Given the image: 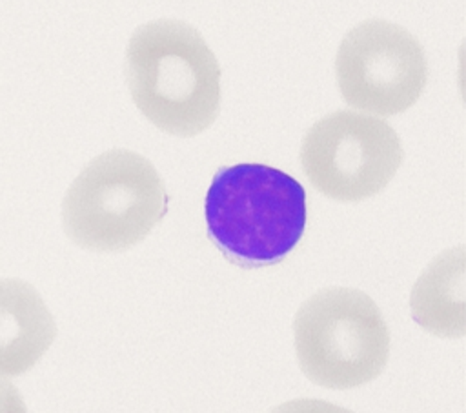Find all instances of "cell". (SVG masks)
<instances>
[{
    "mask_svg": "<svg viewBox=\"0 0 466 413\" xmlns=\"http://www.w3.org/2000/svg\"><path fill=\"white\" fill-rule=\"evenodd\" d=\"M126 82L140 113L169 135H198L218 115V62L186 22L164 18L137 27L126 49Z\"/></svg>",
    "mask_w": 466,
    "mask_h": 413,
    "instance_id": "6da1fadb",
    "label": "cell"
},
{
    "mask_svg": "<svg viewBox=\"0 0 466 413\" xmlns=\"http://www.w3.org/2000/svg\"><path fill=\"white\" fill-rule=\"evenodd\" d=\"M208 235L240 267L284 260L306 227V193L299 180L264 164L220 167L206 193Z\"/></svg>",
    "mask_w": 466,
    "mask_h": 413,
    "instance_id": "7a4b0ae2",
    "label": "cell"
},
{
    "mask_svg": "<svg viewBox=\"0 0 466 413\" xmlns=\"http://www.w3.org/2000/svg\"><path fill=\"white\" fill-rule=\"evenodd\" d=\"M167 193L153 164L138 153L111 149L93 158L62 202L67 237L91 251H124L164 218Z\"/></svg>",
    "mask_w": 466,
    "mask_h": 413,
    "instance_id": "3957f363",
    "label": "cell"
},
{
    "mask_svg": "<svg viewBox=\"0 0 466 413\" xmlns=\"http://www.w3.org/2000/svg\"><path fill=\"white\" fill-rule=\"evenodd\" d=\"M293 333L304 375L331 389L377 378L390 357V331L380 309L351 287H328L304 300Z\"/></svg>",
    "mask_w": 466,
    "mask_h": 413,
    "instance_id": "277c9868",
    "label": "cell"
},
{
    "mask_svg": "<svg viewBox=\"0 0 466 413\" xmlns=\"http://www.w3.org/2000/svg\"><path fill=\"white\" fill-rule=\"evenodd\" d=\"M395 129L370 115L337 111L315 122L300 146V166L311 186L339 202L380 193L402 164Z\"/></svg>",
    "mask_w": 466,
    "mask_h": 413,
    "instance_id": "5b68a950",
    "label": "cell"
},
{
    "mask_svg": "<svg viewBox=\"0 0 466 413\" xmlns=\"http://www.w3.org/2000/svg\"><path fill=\"white\" fill-rule=\"evenodd\" d=\"M335 69L344 102L380 116L410 109L428 82V60L417 38L377 18L348 31Z\"/></svg>",
    "mask_w": 466,
    "mask_h": 413,
    "instance_id": "8992f818",
    "label": "cell"
},
{
    "mask_svg": "<svg viewBox=\"0 0 466 413\" xmlns=\"http://www.w3.org/2000/svg\"><path fill=\"white\" fill-rule=\"evenodd\" d=\"M56 337L38 291L18 278L0 280V378L29 371Z\"/></svg>",
    "mask_w": 466,
    "mask_h": 413,
    "instance_id": "52a82bcc",
    "label": "cell"
},
{
    "mask_svg": "<svg viewBox=\"0 0 466 413\" xmlns=\"http://www.w3.org/2000/svg\"><path fill=\"white\" fill-rule=\"evenodd\" d=\"M413 320L426 331L455 338L464 335V247L441 253L411 289Z\"/></svg>",
    "mask_w": 466,
    "mask_h": 413,
    "instance_id": "ba28073f",
    "label": "cell"
},
{
    "mask_svg": "<svg viewBox=\"0 0 466 413\" xmlns=\"http://www.w3.org/2000/svg\"><path fill=\"white\" fill-rule=\"evenodd\" d=\"M271 413H353V411L326 400H319V398H297V400H289L277 406L275 409H271Z\"/></svg>",
    "mask_w": 466,
    "mask_h": 413,
    "instance_id": "9c48e42d",
    "label": "cell"
},
{
    "mask_svg": "<svg viewBox=\"0 0 466 413\" xmlns=\"http://www.w3.org/2000/svg\"><path fill=\"white\" fill-rule=\"evenodd\" d=\"M0 413H27L22 395L7 380H0Z\"/></svg>",
    "mask_w": 466,
    "mask_h": 413,
    "instance_id": "30bf717a",
    "label": "cell"
}]
</instances>
